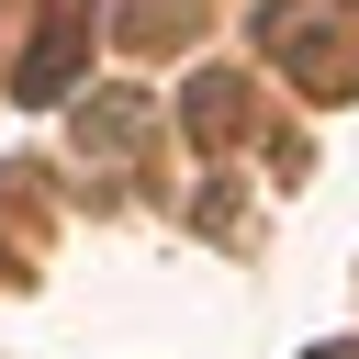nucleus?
I'll return each instance as SVG.
<instances>
[{"label": "nucleus", "instance_id": "obj_1", "mask_svg": "<svg viewBox=\"0 0 359 359\" xmlns=\"http://www.w3.org/2000/svg\"><path fill=\"white\" fill-rule=\"evenodd\" d=\"M67 67H79V45H67V34H56V45H34V56H22V101H56V79H67Z\"/></svg>", "mask_w": 359, "mask_h": 359}, {"label": "nucleus", "instance_id": "obj_2", "mask_svg": "<svg viewBox=\"0 0 359 359\" xmlns=\"http://www.w3.org/2000/svg\"><path fill=\"white\" fill-rule=\"evenodd\" d=\"M314 359H359V348H314Z\"/></svg>", "mask_w": 359, "mask_h": 359}]
</instances>
